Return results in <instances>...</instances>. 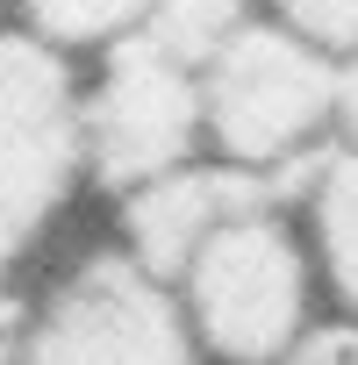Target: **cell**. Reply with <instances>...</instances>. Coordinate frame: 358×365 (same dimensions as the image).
Wrapping results in <instances>:
<instances>
[{"instance_id":"obj_2","label":"cell","mask_w":358,"mask_h":365,"mask_svg":"<svg viewBox=\"0 0 358 365\" xmlns=\"http://www.w3.org/2000/svg\"><path fill=\"white\" fill-rule=\"evenodd\" d=\"M201 101L208 158L280 179L337 136V43L308 36L280 8H258L201 65Z\"/></svg>"},{"instance_id":"obj_10","label":"cell","mask_w":358,"mask_h":365,"mask_svg":"<svg viewBox=\"0 0 358 365\" xmlns=\"http://www.w3.org/2000/svg\"><path fill=\"white\" fill-rule=\"evenodd\" d=\"M22 322H29V308L0 287V365H22Z\"/></svg>"},{"instance_id":"obj_9","label":"cell","mask_w":358,"mask_h":365,"mask_svg":"<svg viewBox=\"0 0 358 365\" xmlns=\"http://www.w3.org/2000/svg\"><path fill=\"white\" fill-rule=\"evenodd\" d=\"M329 143H351L358 150V43L337 51V136Z\"/></svg>"},{"instance_id":"obj_7","label":"cell","mask_w":358,"mask_h":365,"mask_svg":"<svg viewBox=\"0 0 358 365\" xmlns=\"http://www.w3.org/2000/svg\"><path fill=\"white\" fill-rule=\"evenodd\" d=\"M301 230H308L322 294L337 301L344 322H358V150H351V143H329V150L308 158Z\"/></svg>"},{"instance_id":"obj_6","label":"cell","mask_w":358,"mask_h":365,"mask_svg":"<svg viewBox=\"0 0 358 365\" xmlns=\"http://www.w3.org/2000/svg\"><path fill=\"white\" fill-rule=\"evenodd\" d=\"M265 194H287L280 179L265 172H244V165H223V158H194V165H172L158 179H143V187L115 194V237L165 279H179V265H187L215 222H230L237 208L265 201Z\"/></svg>"},{"instance_id":"obj_5","label":"cell","mask_w":358,"mask_h":365,"mask_svg":"<svg viewBox=\"0 0 358 365\" xmlns=\"http://www.w3.org/2000/svg\"><path fill=\"white\" fill-rule=\"evenodd\" d=\"M22 365H208L172 279L122 237L93 244L22 322Z\"/></svg>"},{"instance_id":"obj_1","label":"cell","mask_w":358,"mask_h":365,"mask_svg":"<svg viewBox=\"0 0 358 365\" xmlns=\"http://www.w3.org/2000/svg\"><path fill=\"white\" fill-rule=\"evenodd\" d=\"M187 329L208 365H287L315 336L322 272L287 194H265L208 230V244L172 279Z\"/></svg>"},{"instance_id":"obj_3","label":"cell","mask_w":358,"mask_h":365,"mask_svg":"<svg viewBox=\"0 0 358 365\" xmlns=\"http://www.w3.org/2000/svg\"><path fill=\"white\" fill-rule=\"evenodd\" d=\"M79 136H86V187L101 194H129L172 165H194L208 150L201 65L136 22L129 36L101 43V65L79 86Z\"/></svg>"},{"instance_id":"obj_4","label":"cell","mask_w":358,"mask_h":365,"mask_svg":"<svg viewBox=\"0 0 358 365\" xmlns=\"http://www.w3.org/2000/svg\"><path fill=\"white\" fill-rule=\"evenodd\" d=\"M86 187L79 79L58 43L0 22V287Z\"/></svg>"},{"instance_id":"obj_8","label":"cell","mask_w":358,"mask_h":365,"mask_svg":"<svg viewBox=\"0 0 358 365\" xmlns=\"http://www.w3.org/2000/svg\"><path fill=\"white\" fill-rule=\"evenodd\" d=\"M29 36L58 43L65 58L72 51H101L115 36H129L143 15H150V0H0Z\"/></svg>"}]
</instances>
